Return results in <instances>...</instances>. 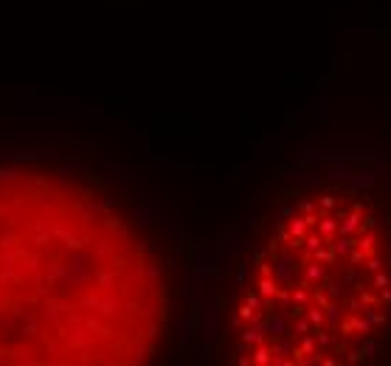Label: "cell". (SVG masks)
I'll list each match as a JSON object with an SVG mask.
<instances>
[{
    "instance_id": "1",
    "label": "cell",
    "mask_w": 391,
    "mask_h": 366,
    "mask_svg": "<svg viewBox=\"0 0 391 366\" xmlns=\"http://www.w3.org/2000/svg\"><path fill=\"white\" fill-rule=\"evenodd\" d=\"M163 321L161 268L110 200L0 163V364H138Z\"/></svg>"
},
{
    "instance_id": "2",
    "label": "cell",
    "mask_w": 391,
    "mask_h": 366,
    "mask_svg": "<svg viewBox=\"0 0 391 366\" xmlns=\"http://www.w3.org/2000/svg\"><path fill=\"white\" fill-rule=\"evenodd\" d=\"M391 341V206L329 178L287 195L253 248L231 316L239 364H355Z\"/></svg>"
}]
</instances>
